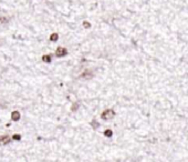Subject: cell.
<instances>
[{"instance_id":"1","label":"cell","mask_w":188,"mask_h":162,"mask_svg":"<svg viewBox=\"0 0 188 162\" xmlns=\"http://www.w3.org/2000/svg\"><path fill=\"white\" fill-rule=\"evenodd\" d=\"M115 111L113 109H107V110H104L103 112H102V114H101V118H102V120H111V119H113V118L115 117Z\"/></svg>"},{"instance_id":"2","label":"cell","mask_w":188,"mask_h":162,"mask_svg":"<svg viewBox=\"0 0 188 162\" xmlns=\"http://www.w3.org/2000/svg\"><path fill=\"white\" fill-rule=\"evenodd\" d=\"M66 54H68V50H66L65 48H63V47H59V48H57V50H56V57L62 58V57H65Z\"/></svg>"},{"instance_id":"3","label":"cell","mask_w":188,"mask_h":162,"mask_svg":"<svg viewBox=\"0 0 188 162\" xmlns=\"http://www.w3.org/2000/svg\"><path fill=\"white\" fill-rule=\"evenodd\" d=\"M11 140H12V139H11L10 136H8V134L1 136V137H0V145H7L8 143H10Z\"/></svg>"},{"instance_id":"4","label":"cell","mask_w":188,"mask_h":162,"mask_svg":"<svg viewBox=\"0 0 188 162\" xmlns=\"http://www.w3.org/2000/svg\"><path fill=\"white\" fill-rule=\"evenodd\" d=\"M92 77H93V73H92V71H90V70L84 71V72L81 74V78L82 79H87V80H90Z\"/></svg>"},{"instance_id":"5","label":"cell","mask_w":188,"mask_h":162,"mask_svg":"<svg viewBox=\"0 0 188 162\" xmlns=\"http://www.w3.org/2000/svg\"><path fill=\"white\" fill-rule=\"evenodd\" d=\"M20 118H21V114H20V112L19 111H13L12 113H11V120L12 121H19L20 120Z\"/></svg>"},{"instance_id":"6","label":"cell","mask_w":188,"mask_h":162,"mask_svg":"<svg viewBox=\"0 0 188 162\" xmlns=\"http://www.w3.org/2000/svg\"><path fill=\"white\" fill-rule=\"evenodd\" d=\"M42 61L45 62V64H50V62L52 61V57H51L50 54H44V56L42 57Z\"/></svg>"},{"instance_id":"7","label":"cell","mask_w":188,"mask_h":162,"mask_svg":"<svg viewBox=\"0 0 188 162\" xmlns=\"http://www.w3.org/2000/svg\"><path fill=\"white\" fill-rule=\"evenodd\" d=\"M79 108H80V102H74V103L72 104V107H71V111L75 112V111L79 110Z\"/></svg>"},{"instance_id":"8","label":"cell","mask_w":188,"mask_h":162,"mask_svg":"<svg viewBox=\"0 0 188 162\" xmlns=\"http://www.w3.org/2000/svg\"><path fill=\"white\" fill-rule=\"evenodd\" d=\"M90 125L94 129V130H96V129H99V127H100V124H99V122H97L96 120H92L91 122H90Z\"/></svg>"},{"instance_id":"9","label":"cell","mask_w":188,"mask_h":162,"mask_svg":"<svg viewBox=\"0 0 188 162\" xmlns=\"http://www.w3.org/2000/svg\"><path fill=\"white\" fill-rule=\"evenodd\" d=\"M58 39H59V34L58 33H52V34L50 36V40L52 41V42L58 41Z\"/></svg>"},{"instance_id":"10","label":"cell","mask_w":188,"mask_h":162,"mask_svg":"<svg viewBox=\"0 0 188 162\" xmlns=\"http://www.w3.org/2000/svg\"><path fill=\"white\" fill-rule=\"evenodd\" d=\"M104 136L107 137V138H111L113 136V131H112V130H109V129L105 130V131H104Z\"/></svg>"},{"instance_id":"11","label":"cell","mask_w":188,"mask_h":162,"mask_svg":"<svg viewBox=\"0 0 188 162\" xmlns=\"http://www.w3.org/2000/svg\"><path fill=\"white\" fill-rule=\"evenodd\" d=\"M10 21V19L8 17H0V23H8Z\"/></svg>"},{"instance_id":"12","label":"cell","mask_w":188,"mask_h":162,"mask_svg":"<svg viewBox=\"0 0 188 162\" xmlns=\"http://www.w3.org/2000/svg\"><path fill=\"white\" fill-rule=\"evenodd\" d=\"M12 140H15V141H19L21 139V136L20 134H14V136H12V138H11Z\"/></svg>"},{"instance_id":"13","label":"cell","mask_w":188,"mask_h":162,"mask_svg":"<svg viewBox=\"0 0 188 162\" xmlns=\"http://www.w3.org/2000/svg\"><path fill=\"white\" fill-rule=\"evenodd\" d=\"M83 27L88 29V28H90V27H91V23L88 22V21H84V22H83Z\"/></svg>"}]
</instances>
